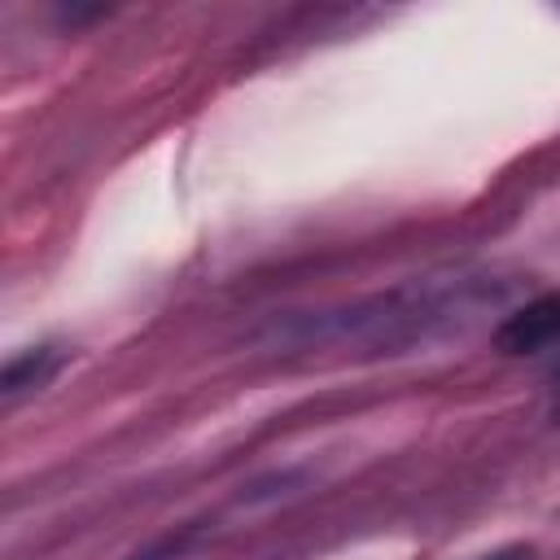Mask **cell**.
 <instances>
[{
  "mask_svg": "<svg viewBox=\"0 0 560 560\" xmlns=\"http://www.w3.org/2000/svg\"><path fill=\"white\" fill-rule=\"evenodd\" d=\"M556 337H560V298H538V302L521 306L516 315H508V324L499 328V346L508 354L542 350Z\"/></svg>",
  "mask_w": 560,
  "mask_h": 560,
  "instance_id": "obj_1",
  "label": "cell"
},
{
  "mask_svg": "<svg viewBox=\"0 0 560 560\" xmlns=\"http://www.w3.org/2000/svg\"><path fill=\"white\" fill-rule=\"evenodd\" d=\"M52 372H57V350H52V346L26 350V354L9 359V368H4V394L13 398V394H22V389H35V385H44Z\"/></svg>",
  "mask_w": 560,
  "mask_h": 560,
  "instance_id": "obj_2",
  "label": "cell"
},
{
  "mask_svg": "<svg viewBox=\"0 0 560 560\" xmlns=\"http://www.w3.org/2000/svg\"><path fill=\"white\" fill-rule=\"evenodd\" d=\"M486 560H525L521 551H499V556H486Z\"/></svg>",
  "mask_w": 560,
  "mask_h": 560,
  "instance_id": "obj_3",
  "label": "cell"
}]
</instances>
